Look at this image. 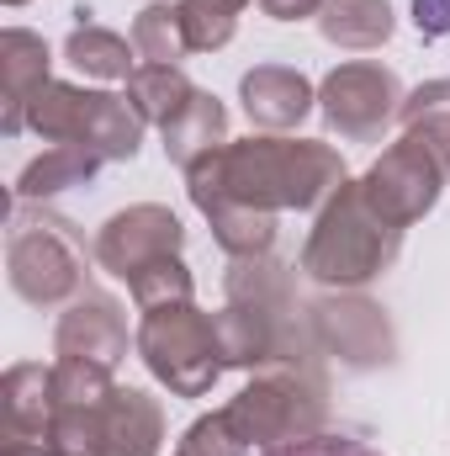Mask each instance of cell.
<instances>
[{"label":"cell","instance_id":"6da1fadb","mask_svg":"<svg viewBox=\"0 0 450 456\" xmlns=\"http://www.w3.org/2000/svg\"><path fill=\"white\" fill-rule=\"evenodd\" d=\"M344 181L350 170L334 143L281 133L228 138L218 154L186 170L191 208L207 218L228 260L270 255L281 213H318Z\"/></svg>","mask_w":450,"mask_h":456},{"label":"cell","instance_id":"7a4b0ae2","mask_svg":"<svg viewBox=\"0 0 450 456\" xmlns=\"http://www.w3.org/2000/svg\"><path fill=\"white\" fill-rule=\"evenodd\" d=\"M218 345H223V361L238 366V371H260L270 361L318 355L313 330H308V303L297 297L292 265H281L276 255L228 260Z\"/></svg>","mask_w":450,"mask_h":456},{"label":"cell","instance_id":"3957f363","mask_svg":"<svg viewBox=\"0 0 450 456\" xmlns=\"http://www.w3.org/2000/svg\"><path fill=\"white\" fill-rule=\"evenodd\" d=\"M403 249V228H392L360 191V181H344L318 208L313 233L302 244V276L324 292H360L376 276L392 271Z\"/></svg>","mask_w":450,"mask_h":456},{"label":"cell","instance_id":"277c9868","mask_svg":"<svg viewBox=\"0 0 450 456\" xmlns=\"http://www.w3.org/2000/svg\"><path fill=\"white\" fill-rule=\"evenodd\" d=\"M223 414L249 452H276L318 436L329 425V382L318 371V355L270 361L249 371V382L238 387V398L223 403Z\"/></svg>","mask_w":450,"mask_h":456},{"label":"cell","instance_id":"5b68a950","mask_svg":"<svg viewBox=\"0 0 450 456\" xmlns=\"http://www.w3.org/2000/svg\"><path fill=\"white\" fill-rule=\"evenodd\" d=\"M96 249H85L80 228L59 213H43L32 202H16L11 213V233H5V281L21 303L32 308H59L75 303L91 276Z\"/></svg>","mask_w":450,"mask_h":456},{"label":"cell","instance_id":"8992f818","mask_svg":"<svg viewBox=\"0 0 450 456\" xmlns=\"http://www.w3.org/2000/svg\"><path fill=\"white\" fill-rule=\"evenodd\" d=\"M133 350L149 366V377L175 398H207L228 371L223 345H218V314L197 308V297L149 308L133 330Z\"/></svg>","mask_w":450,"mask_h":456},{"label":"cell","instance_id":"52a82bcc","mask_svg":"<svg viewBox=\"0 0 450 456\" xmlns=\"http://www.w3.org/2000/svg\"><path fill=\"white\" fill-rule=\"evenodd\" d=\"M27 127H32L43 143H80V149L101 154L107 165H127V159H138L149 122L133 112L127 96L91 91V86H75V80H53V86L32 102Z\"/></svg>","mask_w":450,"mask_h":456},{"label":"cell","instance_id":"ba28073f","mask_svg":"<svg viewBox=\"0 0 450 456\" xmlns=\"http://www.w3.org/2000/svg\"><path fill=\"white\" fill-rule=\"evenodd\" d=\"M403 86L387 64L376 59H350L334 64L318 86V112L329 122V133H339L344 143H376L398 112H403Z\"/></svg>","mask_w":450,"mask_h":456},{"label":"cell","instance_id":"9c48e42d","mask_svg":"<svg viewBox=\"0 0 450 456\" xmlns=\"http://www.w3.org/2000/svg\"><path fill=\"white\" fill-rule=\"evenodd\" d=\"M450 186V175L440 170V159L419 143V138H398V143H387L371 165H366V175H360V191H366V202L387 218L392 228H408L419 224V218H430L435 213V202H440V191Z\"/></svg>","mask_w":450,"mask_h":456},{"label":"cell","instance_id":"30bf717a","mask_svg":"<svg viewBox=\"0 0 450 456\" xmlns=\"http://www.w3.org/2000/svg\"><path fill=\"white\" fill-rule=\"evenodd\" d=\"M308 330H313L318 355H334L355 371L392 366V355H398V335H392L387 308L360 297V292H329V297L308 303Z\"/></svg>","mask_w":450,"mask_h":456},{"label":"cell","instance_id":"8fae6325","mask_svg":"<svg viewBox=\"0 0 450 456\" xmlns=\"http://www.w3.org/2000/svg\"><path fill=\"white\" fill-rule=\"evenodd\" d=\"M96 265L117 276V281H133L138 271H149L154 260H170V255H181L186 249V228L181 218L170 213V208H159V202H133V208H122L112 213L101 233H96Z\"/></svg>","mask_w":450,"mask_h":456},{"label":"cell","instance_id":"7c38bea8","mask_svg":"<svg viewBox=\"0 0 450 456\" xmlns=\"http://www.w3.org/2000/svg\"><path fill=\"white\" fill-rule=\"evenodd\" d=\"M53 366L16 361L0 377V456H48Z\"/></svg>","mask_w":450,"mask_h":456},{"label":"cell","instance_id":"4fadbf2b","mask_svg":"<svg viewBox=\"0 0 450 456\" xmlns=\"http://www.w3.org/2000/svg\"><path fill=\"white\" fill-rule=\"evenodd\" d=\"M53 355L59 361H96L112 366L127 355V308L112 292H80L75 303H64L59 324H53Z\"/></svg>","mask_w":450,"mask_h":456},{"label":"cell","instance_id":"5bb4252c","mask_svg":"<svg viewBox=\"0 0 450 456\" xmlns=\"http://www.w3.org/2000/svg\"><path fill=\"white\" fill-rule=\"evenodd\" d=\"M53 86V53L43 43V32H27V27H5L0 32V133L16 138L27 127L32 102Z\"/></svg>","mask_w":450,"mask_h":456},{"label":"cell","instance_id":"9a60e30c","mask_svg":"<svg viewBox=\"0 0 450 456\" xmlns=\"http://www.w3.org/2000/svg\"><path fill=\"white\" fill-rule=\"evenodd\" d=\"M238 102H244V117L265 133H286L297 127L302 117L318 107V91L302 69H286V64H254L244 69L238 80Z\"/></svg>","mask_w":450,"mask_h":456},{"label":"cell","instance_id":"2e32d148","mask_svg":"<svg viewBox=\"0 0 450 456\" xmlns=\"http://www.w3.org/2000/svg\"><path fill=\"white\" fill-rule=\"evenodd\" d=\"M159 138H165V159L175 170H191V165H202L207 154H218L228 143V107L213 91H197L181 112L159 127Z\"/></svg>","mask_w":450,"mask_h":456},{"label":"cell","instance_id":"e0dca14e","mask_svg":"<svg viewBox=\"0 0 450 456\" xmlns=\"http://www.w3.org/2000/svg\"><path fill=\"white\" fill-rule=\"evenodd\" d=\"M165 409L143 387H117L107 398V456H159Z\"/></svg>","mask_w":450,"mask_h":456},{"label":"cell","instance_id":"ac0fdd59","mask_svg":"<svg viewBox=\"0 0 450 456\" xmlns=\"http://www.w3.org/2000/svg\"><path fill=\"white\" fill-rule=\"evenodd\" d=\"M101 154L80 149V143H48L21 175H16V202H48L59 191H75V186H91L101 175Z\"/></svg>","mask_w":450,"mask_h":456},{"label":"cell","instance_id":"d6986e66","mask_svg":"<svg viewBox=\"0 0 450 456\" xmlns=\"http://www.w3.org/2000/svg\"><path fill=\"white\" fill-rule=\"evenodd\" d=\"M392 27H398V16H392L387 0H324V11H318L324 43H334L344 53H371V48H382V43L392 37Z\"/></svg>","mask_w":450,"mask_h":456},{"label":"cell","instance_id":"ffe728a7","mask_svg":"<svg viewBox=\"0 0 450 456\" xmlns=\"http://www.w3.org/2000/svg\"><path fill=\"white\" fill-rule=\"evenodd\" d=\"M64 64L80 69L85 80H127L138 69V48H133V37H122L101 21H80L64 37Z\"/></svg>","mask_w":450,"mask_h":456},{"label":"cell","instance_id":"44dd1931","mask_svg":"<svg viewBox=\"0 0 450 456\" xmlns=\"http://www.w3.org/2000/svg\"><path fill=\"white\" fill-rule=\"evenodd\" d=\"M197 91L202 86H191L181 64H138L127 75V102H133V112L143 117L149 127H165Z\"/></svg>","mask_w":450,"mask_h":456},{"label":"cell","instance_id":"7402d4cb","mask_svg":"<svg viewBox=\"0 0 450 456\" xmlns=\"http://www.w3.org/2000/svg\"><path fill=\"white\" fill-rule=\"evenodd\" d=\"M403 133L408 138H419L435 159H440V170L450 175V80H424V86H414L408 96H403Z\"/></svg>","mask_w":450,"mask_h":456},{"label":"cell","instance_id":"603a6c76","mask_svg":"<svg viewBox=\"0 0 450 456\" xmlns=\"http://www.w3.org/2000/svg\"><path fill=\"white\" fill-rule=\"evenodd\" d=\"M133 48H138V64H181L191 53V37H186V16H181V0H149L138 16H133Z\"/></svg>","mask_w":450,"mask_h":456},{"label":"cell","instance_id":"cb8c5ba5","mask_svg":"<svg viewBox=\"0 0 450 456\" xmlns=\"http://www.w3.org/2000/svg\"><path fill=\"white\" fill-rule=\"evenodd\" d=\"M127 292H133L138 314H149V308L191 303V297H197V276H191V265H186L181 255H170V260H154L149 271H138V276L127 281Z\"/></svg>","mask_w":450,"mask_h":456},{"label":"cell","instance_id":"d4e9b609","mask_svg":"<svg viewBox=\"0 0 450 456\" xmlns=\"http://www.w3.org/2000/svg\"><path fill=\"white\" fill-rule=\"evenodd\" d=\"M244 5H249V0H181L191 53H218V48H228L233 32H238Z\"/></svg>","mask_w":450,"mask_h":456},{"label":"cell","instance_id":"484cf974","mask_svg":"<svg viewBox=\"0 0 450 456\" xmlns=\"http://www.w3.org/2000/svg\"><path fill=\"white\" fill-rule=\"evenodd\" d=\"M249 446L238 441V430L228 425L223 409H213V414H202V419H191L186 425V436H181V446L175 456H244Z\"/></svg>","mask_w":450,"mask_h":456},{"label":"cell","instance_id":"4316f807","mask_svg":"<svg viewBox=\"0 0 450 456\" xmlns=\"http://www.w3.org/2000/svg\"><path fill=\"white\" fill-rule=\"evenodd\" d=\"M265 456H382V452H371L366 441H355V436H308V441H292V446H276V452H265Z\"/></svg>","mask_w":450,"mask_h":456},{"label":"cell","instance_id":"83f0119b","mask_svg":"<svg viewBox=\"0 0 450 456\" xmlns=\"http://www.w3.org/2000/svg\"><path fill=\"white\" fill-rule=\"evenodd\" d=\"M414 27L419 37H450V0H414Z\"/></svg>","mask_w":450,"mask_h":456},{"label":"cell","instance_id":"f1b7e54d","mask_svg":"<svg viewBox=\"0 0 450 456\" xmlns=\"http://www.w3.org/2000/svg\"><path fill=\"white\" fill-rule=\"evenodd\" d=\"M270 21H308V16H318L324 11V0H254Z\"/></svg>","mask_w":450,"mask_h":456},{"label":"cell","instance_id":"f546056e","mask_svg":"<svg viewBox=\"0 0 450 456\" xmlns=\"http://www.w3.org/2000/svg\"><path fill=\"white\" fill-rule=\"evenodd\" d=\"M5 5H27V0H5Z\"/></svg>","mask_w":450,"mask_h":456}]
</instances>
